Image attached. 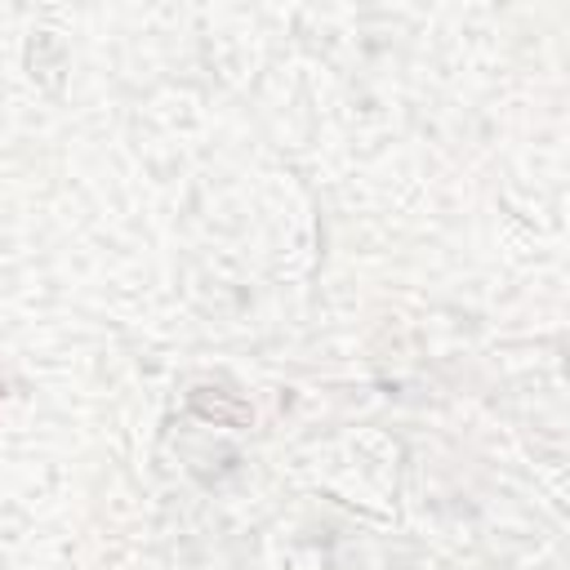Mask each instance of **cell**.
<instances>
[{
  "instance_id": "cell-1",
  "label": "cell",
  "mask_w": 570,
  "mask_h": 570,
  "mask_svg": "<svg viewBox=\"0 0 570 570\" xmlns=\"http://www.w3.org/2000/svg\"><path fill=\"white\" fill-rule=\"evenodd\" d=\"M187 410H191L196 419L214 423V428H249V423H254L249 401H240V396L227 392V387H209V383H196V387L187 392Z\"/></svg>"
},
{
  "instance_id": "cell-2",
  "label": "cell",
  "mask_w": 570,
  "mask_h": 570,
  "mask_svg": "<svg viewBox=\"0 0 570 570\" xmlns=\"http://www.w3.org/2000/svg\"><path fill=\"white\" fill-rule=\"evenodd\" d=\"M0 401H4V379H0Z\"/></svg>"
}]
</instances>
